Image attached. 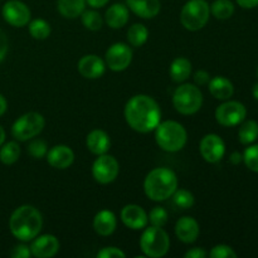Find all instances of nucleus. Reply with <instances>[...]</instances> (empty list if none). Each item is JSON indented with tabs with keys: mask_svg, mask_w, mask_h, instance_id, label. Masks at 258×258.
I'll return each mask as SVG.
<instances>
[{
	"mask_svg": "<svg viewBox=\"0 0 258 258\" xmlns=\"http://www.w3.org/2000/svg\"><path fill=\"white\" fill-rule=\"evenodd\" d=\"M123 115L127 125L140 134L151 133L161 121L160 106L148 95L133 96L126 103Z\"/></svg>",
	"mask_w": 258,
	"mask_h": 258,
	"instance_id": "obj_1",
	"label": "nucleus"
},
{
	"mask_svg": "<svg viewBox=\"0 0 258 258\" xmlns=\"http://www.w3.org/2000/svg\"><path fill=\"white\" fill-rule=\"evenodd\" d=\"M43 227V217L33 206H20L12 213L9 228L13 236L22 242H29L40 233Z\"/></svg>",
	"mask_w": 258,
	"mask_h": 258,
	"instance_id": "obj_2",
	"label": "nucleus"
},
{
	"mask_svg": "<svg viewBox=\"0 0 258 258\" xmlns=\"http://www.w3.org/2000/svg\"><path fill=\"white\" fill-rule=\"evenodd\" d=\"M178 176L169 168H155L144 180V191L154 202H164L171 198L178 189Z\"/></svg>",
	"mask_w": 258,
	"mask_h": 258,
	"instance_id": "obj_3",
	"label": "nucleus"
},
{
	"mask_svg": "<svg viewBox=\"0 0 258 258\" xmlns=\"http://www.w3.org/2000/svg\"><path fill=\"white\" fill-rule=\"evenodd\" d=\"M155 141L161 150L166 153H178L185 146L188 133L178 121L168 120L159 123L155 130Z\"/></svg>",
	"mask_w": 258,
	"mask_h": 258,
	"instance_id": "obj_4",
	"label": "nucleus"
},
{
	"mask_svg": "<svg viewBox=\"0 0 258 258\" xmlns=\"http://www.w3.org/2000/svg\"><path fill=\"white\" fill-rule=\"evenodd\" d=\"M170 248V238L163 227H145L140 237V249L146 257L161 258Z\"/></svg>",
	"mask_w": 258,
	"mask_h": 258,
	"instance_id": "obj_5",
	"label": "nucleus"
},
{
	"mask_svg": "<svg viewBox=\"0 0 258 258\" xmlns=\"http://www.w3.org/2000/svg\"><path fill=\"white\" fill-rule=\"evenodd\" d=\"M173 105L181 115H194L203 105V93L197 85L183 83L174 92Z\"/></svg>",
	"mask_w": 258,
	"mask_h": 258,
	"instance_id": "obj_6",
	"label": "nucleus"
},
{
	"mask_svg": "<svg viewBox=\"0 0 258 258\" xmlns=\"http://www.w3.org/2000/svg\"><path fill=\"white\" fill-rule=\"evenodd\" d=\"M211 15V7L207 0H189L180 12V23L186 30L198 32L207 25Z\"/></svg>",
	"mask_w": 258,
	"mask_h": 258,
	"instance_id": "obj_7",
	"label": "nucleus"
},
{
	"mask_svg": "<svg viewBox=\"0 0 258 258\" xmlns=\"http://www.w3.org/2000/svg\"><path fill=\"white\" fill-rule=\"evenodd\" d=\"M45 120L38 112H27L18 117L12 126V135L18 141H28L34 139L43 131Z\"/></svg>",
	"mask_w": 258,
	"mask_h": 258,
	"instance_id": "obj_8",
	"label": "nucleus"
},
{
	"mask_svg": "<svg viewBox=\"0 0 258 258\" xmlns=\"http://www.w3.org/2000/svg\"><path fill=\"white\" fill-rule=\"evenodd\" d=\"M120 173V164L107 153L98 155L92 164V176L97 183L110 184L115 180Z\"/></svg>",
	"mask_w": 258,
	"mask_h": 258,
	"instance_id": "obj_9",
	"label": "nucleus"
},
{
	"mask_svg": "<svg viewBox=\"0 0 258 258\" xmlns=\"http://www.w3.org/2000/svg\"><path fill=\"white\" fill-rule=\"evenodd\" d=\"M247 116V110L243 103L238 101L226 100L222 105H219L216 110V120L219 125L224 127L237 126L244 121Z\"/></svg>",
	"mask_w": 258,
	"mask_h": 258,
	"instance_id": "obj_10",
	"label": "nucleus"
},
{
	"mask_svg": "<svg viewBox=\"0 0 258 258\" xmlns=\"http://www.w3.org/2000/svg\"><path fill=\"white\" fill-rule=\"evenodd\" d=\"M133 62V49L126 43H115L105 54L106 67L113 72H122Z\"/></svg>",
	"mask_w": 258,
	"mask_h": 258,
	"instance_id": "obj_11",
	"label": "nucleus"
},
{
	"mask_svg": "<svg viewBox=\"0 0 258 258\" xmlns=\"http://www.w3.org/2000/svg\"><path fill=\"white\" fill-rule=\"evenodd\" d=\"M3 18L8 24L15 28H23L29 24L32 13L28 5L20 0H9L2 9Z\"/></svg>",
	"mask_w": 258,
	"mask_h": 258,
	"instance_id": "obj_12",
	"label": "nucleus"
},
{
	"mask_svg": "<svg viewBox=\"0 0 258 258\" xmlns=\"http://www.w3.org/2000/svg\"><path fill=\"white\" fill-rule=\"evenodd\" d=\"M201 155L207 163L216 164L223 159L226 154V144L223 139L217 134H208L204 136L199 144Z\"/></svg>",
	"mask_w": 258,
	"mask_h": 258,
	"instance_id": "obj_13",
	"label": "nucleus"
},
{
	"mask_svg": "<svg viewBox=\"0 0 258 258\" xmlns=\"http://www.w3.org/2000/svg\"><path fill=\"white\" fill-rule=\"evenodd\" d=\"M30 252L33 257L37 258H50L54 257L59 251V241L53 234H38L34 239H32Z\"/></svg>",
	"mask_w": 258,
	"mask_h": 258,
	"instance_id": "obj_14",
	"label": "nucleus"
},
{
	"mask_svg": "<svg viewBox=\"0 0 258 258\" xmlns=\"http://www.w3.org/2000/svg\"><path fill=\"white\" fill-rule=\"evenodd\" d=\"M121 221L127 228L133 231H140L148 227L149 216L143 207L138 204H127L121 211Z\"/></svg>",
	"mask_w": 258,
	"mask_h": 258,
	"instance_id": "obj_15",
	"label": "nucleus"
},
{
	"mask_svg": "<svg viewBox=\"0 0 258 258\" xmlns=\"http://www.w3.org/2000/svg\"><path fill=\"white\" fill-rule=\"evenodd\" d=\"M78 72L83 78L97 80L102 77L106 71V63L101 57L96 54H86L78 60Z\"/></svg>",
	"mask_w": 258,
	"mask_h": 258,
	"instance_id": "obj_16",
	"label": "nucleus"
},
{
	"mask_svg": "<svg viewBox=\"0 0 258 258\" xmlns=\"http://www.w3.org/2000/svg\"><path fill=\"white\" fill-rule=\"evenodd\" d=\"M45 158L52 168L64 170L70 168L75 161V153L67 145H55L48 150Z\"/></svg>",
	"mask_w": 258,
	"mask_h": 258,
	"instance_id": "obj_17",
	"label": "nucleus"
},
{
	"mask_svg": "<svg viewBox=\"0 0 258 258\" xmlns=\"http://www.w3.org/2000/svg\"><path fill=\"white\" fill-rule=\"evenodd\" d=\"M199 233L201 227L193 217H181L175 223V236L183 243H194L198 239Z\"/></svg>",
	"mask_w": 258,
	"mask_h": 258,
	"instance_id": "obj_18",
	"label": "nucleus"
},
{
	"mask_svg": "<svg viewBox=\"0 0 258 258\" xmlns=\"http://www.w3.org/2000/svg\"><path fill=\"white\" fill-rule=\"evenodd\" d=\"M128 9L143 19H153L160 13V0H126Z\"/></svg>",
	"mask_w": 258,
	"mask_h": 258,
	"instance_id": "obj_19",
	"label": "nucleus"
},
{
	"mask_svg": "<svg viewBox=\"0 0 258 258\" xmlns=\"http://www.w3.org/2000/svg\"><path fill=\"white\" fill-rule=\"evenodd\" d=\"M116 227H117V218L115 213L108 209H102L93 218V229L100 236H111L116 231Z\"/></svg>",
	"mask_w": 258,
	"mask_h": 258,
	"instance_id": "obj_20",
	"label": "nucleus"
},
{
	"mask_svg": "<svg viewBox=\"0 0 258 258\" xmlns=\"http://www.w3.org/2000/svg\"><path fill=\"white\" fill-rule=\"evenodd\" d=\"M86 146L95 155H102L110 150L111 139L106 131L95 128L86 138Z\"/></svg>",
	"mask_w": 258,
	"mask_h": 258,
	"instance_id": "obj_21",
	"label": "nucleus"
},
{
	"mask_svg": "<svg viewBox=\"0 0 258 258\" xmlns=\"http://www.w3.org/2000/svg\"><path fill=\"white\" fill-rule=\"evenodd\" d=\"M128 18H130L128 8L122 3L111 5L105 13L106 24L112 29H121L125 27L128 22Z\"/></svg>",
	"mask_w": 258,
	"mask_h": 258,
	"instance_id": "obj_22",
	"label": "nucleus"
},
{
	"mask_svg": "<svg viewBox=\"0 0 258 258\" xmlns=\"http://www.w3.org/2000/svg\"><path fill=\"white\" fill-rule=\"evenodd\" d=\"M208 88L211 95L214 98L221 101L229 100L234 93L233 83L228 78L223 77V76H217V77L211 78L208 83Z\"/></svg>",
	"mask_w": 258,
	"mask_h": 258,
	"instance_id": "obj_23",
	"label": "nucleus"
},
{
	"mask_svg": "<svg viewBox=\"0 0 258 258\" xmlns=\"http://www.w3.org/2000/svg\"><path fill=\"white\" fill-rule=\"evenodd\" d=\"M170 77L174 82L183 83L190 77L191 73V62L185 57H178L171 62L170 70Z\"/></svg>",
	"mask_w": 258,
	"mask_h": 258,
	"instance_id": "obj_24",
	"label": "nucleus"
},
{
	"mask_svg": "<svg viewBox=\"0 0 258 258\" xmlns=\"http://www.w3.org/2000/svg\"><path fill=\"white\" fill-rule=\"evenodd\" d=\"M86 0H58L57 9L63 18L76 19L86 10Z\"/></svg>",
	"mask_w": 258,
	"mask_h": 258,
	"instance_id": "obj_25",
	"label": "nucleus"
},
{
	"mask_svg": "<svg viewBox=\"0 0 258 258\" xmlns=\"http://www.w3.org/2000/svg\"><path fill=\"white\" fill-rule=\"evenodd\" d=\"M258 139V123L254 120L242 121L238 131V140L242 145H251Z\"/></svg>",
	"mask_w": 258,
	"mask_h": 258,
	"instance_id": "obj_26",
	"label": "nucleus"
},
{
	"mask_svg": "<svg viewBox=\"0 0 258 258\" xmlns=\"http://www.w3.org/2000/svg\"><path fill=\"white\" fill-rule=\"evenodd\" d=\"M20 146L15 141H9L0 146V161L4 165H13L20 158Z\"/></svg>",
	"mask_w": 258,
	"mask_h": 258,
	"instance_id": "obj_27",
	"label": "nucleus"
},
{
	"mask_svg": "<svg viewBox=\"0 0 258 258\" xmlns=\"http://www.w3.org/2000/svg\"><path fill=\"white\" fill-rule=\"evenodd\" d=\"M149 38V30L141 23L133 24L127 30V42L133 47H141L146 43Z\"/></svg>",
	"mask_w": 258,
	"mask_h": 258,
	"instance_id": "obj_28",
	"label": "nucleus"
},
{
	"mask_svg": "<svg viewBox=\"0 0 258 258\" xmlns=\"http://www.w3.org/2000/svg\"><path fill=\"white\" fill-rule=\"evenodd\" d=\"M211 14L219 20L229 19L234 14V4L231 0H214L211 5Z\"/></svg>",
	"mask_w": 258,
	"mask_h": 258,
	"instance_id": "obj_29",
	"label": "nucleus"
},
{
	"mask_svg": "<svg viewBox=\"0 0 258 258\" xmlns=\"http://www.w3.org/2000/svg\"><path fill=\"white\" fill-rule=\"evenodd\" d=\"M28 29H29V34L32 35L34 39L38 40L47 39L50 35V32H52L49 23L45 22L44 19H40V18L30 20L29 25H28Z\"/></svg>",
	"mask_w": 258,
	"mask_h": 258,
	"instance_id": "obj_30",
	"label": "nucleus"
},
{
	"mask_svg": "<svg viewBox=\"0 0 258 258\" xmlns=\"http://www.w3.org/2000/svg\"><path fill=\"white\" fill-rule=\"evenodd\" d=\"M81 20H82L83 27L92 32H97L103 25V18L96 10H85L81 14Z\"/></svg>",
	"mask_w": 258,
	"mask_h": 258,
	"instance_id": "obj_31",
	"label": "nucleus"
},
{
	"mask_svg": "<svg viewBox=\"0 0 258 258\" xmlns=\"http://www.w3.org/2000/svg\"><path fill=\"white\" fill-rule=\"evenodd\" d=\"M171 198H173L174 204L181 209L191 208L196 203V198H194L193 193L186 190V189H176L173 196H171Z\"/></svg>",
	"mask_w": 258,
	"mask_h": 258,
	"instance_id": "obj_32",
	"label": "nucleus"
},
{
	"mask_svg": "<svg viewBox=\"0 0 258 258\" xmlns=\"http://www.w3.org/2000/svg\"><path fill=\"white\" fill-rule=\"evenodd\" d=\"M243 161L251 171L258 173V144L249 145L243 153Z\"/></svg>",
	"mask_w": 258,
	"mask_h": 258,
	"instance_id": "obj_33",
	"label": "nucleus"
},
{
	"mask_svg": "<svg viewBox=\"0 0 258 258\" xmlns=\"http://www.w3.org/2000/svg\"><path fill=\"white\" fill-rule=\"evenodd\" d=\"M148 216L151 226L155 227H164L169 221L168 212L163 207H155V208L151 209Z\"/></svg>",
	"mask_w": 258,
	"mask_h": 258,
	"instance_id": "obj_34",
	"label": "nucleus"
},
{
	"mask_svg": "<svg viewBox=\"0 0 258 258\" xmlns=\"http://www.w3.org/2000/svg\"><path fill=\"white\" fill-rule=\"evenodd\" d=\"M28 153L34 159L45 158V155L48 153V146L45 144V141L40 140V139H34L28 145Z\"/></svg>",
	"mask_w": 258,
	"mask_h": 258,
	"instance_id": "obj_35",
	"label": "nucleus"
},
{
	"mask_svg": "<svg viewBox=\"0 0 258 258\" xmlns=\"http://www.w3.org/2000/svg\"><path fill=\"white\" fill-rule=\"evenodd\" d=\"M211 258H237V253L231 246L227 244H217L209 252Z\"/></svg>",
	"mask_w": 258,
	"mask_h": 258,
	"instance_id": "obj_36",
	"label": "nucleus"
},
{
	"mask_svg": "<svg viewBox=\"0 0 258 258\" xmlns=\"http://www.w3.org/2000/svg\"><path fill=\"white\" fill-rule=\"evenodd\" d=\"M125 252L117 247H105L97 253V258H125Z\"/></svg>",
	"mask_w": 258,
	"mask_h": 258,
	"instance_id": "obj_37",
	"label": "nucleus"
},
{
	"mask_svg": "<svg viewBox=\"0 0 258 258\" xmlns=\"http://www.w3.org/2000/svg\"><path fill=\"white\" fill-rule=\"evenodd\" d=\"M10 256L13 258H29L32 256V252H30V247L27 244H18L13 248Z\"/></svg>",
	"mask_w": 258,
	"mask_h": 258,
	"instance_id": "obj_38",
	"label": "nucleus"
},
{
	"mask_svg": "<svg viewBox=\"0 0 258 258\" xmlns=\"http://www.w3.org/2000/svg\"><path fill=\"white\" fill-rule=\"evenodd\" d=\"M209 81H211V75L207 71L199 70L194 73V82L197 83V86L208 85Z\"/></svg>",
	"mask_w": 258,
	"mask_h": 258,
	"instance_id": "obj_39",
	"label": "nucleus"
},
{
	"mask_svg": "<svg viewBox=\"0 0 258 258\" xmlns=\"http://www.w3.org/2000/svg\"><path fill=\"white\" fill-rule=\"evenodd\" d=\"M8 48H9V43H8V38L5 33L0 29V63L5 59L8 54Z\"/></svg>",
	"mask_w": 258,
	"mask_h": 258,
	"instance_id": "obj_40",
	"label": "nucleus"
},
{
	"mask_svg": "<svg viewBox=\"0 0 258 258\" xmlns=\"http://www.w3.org/2000/svg\"><path fill=\"white\" fill-rule=\"evenodd\" d=\"M207 256H208V253H207L203 248H201V247H196V248L189 249V251H186L185 254H184L185 258H206Z\"/></svg>",
	"mask_w": 258,
	"mask_h": 258,
	"instance_id": "obj_41",
	"label": "nucleus"
},
{
	"mask_svg": "<svg viewBox=\"0 0 258 258\" xmlns=\"http://www.w3.org/2000/svg\"><path fill=\"white\" fill-rule=\"evenodd\" d=\"M236 2L243 9H253L258 7V0H236Z\"/></svg>",
	"mask_w": 258,
	"mask_h": 258,
	"instance_id": "obj_42",
	"label": "nucleus"
},
{
	"mask_svg": "<svg viewBox=\"0 0 258 258\" xmlns=\"http://www.w3.org/2000/svg\"><path fill=\"white\" fill-rule=\"evenodd\" d=\"M108 2H110V0H86V3H87L91 8H93V9L103 8Z\"/></svg>",
	"mask_w": 258,
	"mask_h": 258,
	"instance_id": "obj_43",
	"label": "nucleus"
},
{
	"mask_svg": "<svg viewBox=\"0 0 258 258\" xmlns=\"http://www.w3.org/2000/svg\"><path fill=\"white\" fill-rule=\"evenodd\" d=\"M8 110V102L5 100V97L3 95H0V117L7 112Z\"/></svg>",
	"mask_w": 258,
	"mask_h": 258,
	"instance_id": "obj_44",
	"label": "nucleus"
},
{
	"mask_svg": "<svg viewBox=\"0 0 258 258\" xmlns=\"http://www.w3.org/2000/svg\"><path fill=\"white\" fill-rule=\"evenodd\" d=\"M229 160H231L232 164H234V165H237V164H239L242 160H243V156H242L241 154L237 153V151H236V153L232 154L231 158H229Z\"/></svg>",
	"mask_w": 258,
	"mask_h": 258,
	"instance_id": "obj_45",
	"label": "nucleus"
},
{
	"mask_svg": "<svg viewBox=\"0 0 258 258\" xmlns=\"http://www.w3.org/2000/svg\"><path fill=\"white\" fill-rule=\"evenodd\" d=\"M5 143V130L0 126V146Z\"/></svg>",
	"mask_w": 258,
	"mask_h": 258,
	"instance_id": "obj_46",
	"label": "nucleus"
},
{
	"mask_svg": "<svg viewBox=\"0 0 258 258\" xmlns=\"http://www.w3.org/2000/svg\"><path fill=\"white\" fill-rule=\"evenodd\" d=\"M252 95H253L254 100L258 101V83L253 86V88H252Z\"/></svg>",
	"mask_w": 258,
	"mask_h": 258,
	"instance_id": "obj_47",
	"label": "nucleus"
},
{
	"mask_svg": "<svg viewBox=\"0 0 258 258\" xmlns=\"http://www.w3.org/2000/svg\"><path fill=\"white\" fill-rule=\"evenodd\" d=\"M257 77H258V68H257Z\"/></svg>",
	"mask_w": 258,
	"mask_h": 258,
	"instance_id": "obj_48",
	"label": "nucleus"
}]
</instances>
